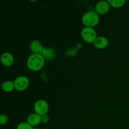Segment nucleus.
<instances>
[{"mask_svg":"<svg viewBox=\"0 0 129 129\" xmlns=\"http://www.w3.org/2000/svg\"><path fill=\"white\" fill-rule=\"evenodd\" d=\"M94 46L98 49H104L108 46V40L107 38L104 36L98 37L93 43Z\"/></svg>","mask_w":129,"mask_h":129,"instance_id":"obj_10","label":"nucleus"},{"mask_svg":"<svg viewBox=\"0 0 129 129\" xmlns=\"http://www.w3.org/2000/svg\"><path fill=\"white\" fill-rule=\"evenodd\" d=\"M45 59L42 55L39 54H31L29 55L26 60V66L30 71L37 72L43 68L45 64Z\"/></svg>","mask_w":129,"mask_h":129,"instance_id":"obj_1","label":"nucleus"},{"mask_svg":"<svg viewBox=\"0 0 129 129\" xmlns=\"http://www.w3.org/2000/svg\"><path fill=\"white\" fill-rule=\"evenodd\" d=\"M49 108V107L47 102L43 99L37 100L34 106L35 113H36L37 114L39 115L40 116L47 114Z\"/></svg>","mask_w":129,"mask_h":129,"instance_id":"obj_5","label":"nucleus"},{"mask_svg":"<svg viewBox=\"0 0 129 129\" xmlns=\"http://www.w3.org/2000/svg\"><path fill=\"white\" fill-rule=\"evenodd\" d=\"M1 62L5 66L10 67L14 62L13 55L9 52H5L1 55Z\"/></svg>","mask_w":129,"mask_h":129,"instance_id":"obj_8","label":"nucleus"},{"mask_svg":"<svg viewBox=\"0 0 129 129\" xmlns=\"http://www.w3.org/2000/svg\"><path fill=\"white\" fill-rule=\"evenodd\" d=\"M42 55L45 60H52L56 56V53L52 48H45Z\"/></svg>","mask_w":129,"mask_h":129,"instance_id":"obj_11","label":"nucleus"},{"mask_svg":"<svg viewBox=\"0 0 129 129\" xmlns=\"http://www.w3.org/2000/svg\"><path fill=\"white\" fill-rule=\"evenodd\" d=\"M26 122H28L33 127H36L40 123H42L41 116L37 114L36 113H31L26 118Z\"/></svg>","mask_w":129,"mask_h":129,"instance_id":"obj_9","label":"nucleus"},{"mask_svg":"<svg viewBox=\"0 0 129 129\" xmlns=\"http://www.w3.org/2000/svg\"><path fill=\"white\" fill-rule=\"evenodd\" d=\"M49 120H50V117H49V116L47 114L41 116L42 123H44V124H47V123H49Z\"/></svg>","mask_w":129,"mask_h":129,"instance_id":"obj_16","label":"nucleus"},{"mask_svg":"<svg viewBox=\"0 0 129 129\" xmlns=\"http://www.w3.org/2000/svg\"><path fill=\"white\" fill-rule=\"evenodd\" d=\"M33 129H40L39 128H37V127H34V128Z\"/></svg>","mask_w":129,"mask_h":129,"instance_id":"obj_17","label":"nucleus"},{"mask_svg":"<svg viewBox=\"0 0 129 129\" xmlns=\"http://www.w3.org/2000/svg\"><path fill=\"white\" fill-rule=\"evenodd\" d=\"M110 6H112L115 8H118L123 6L125 3V0H108Z\"/></svg>","mask_w":129,"mask_h":129,"instance_id":"obj_13","label":"nucleus"},{"mask_svg":"<svg viewBox=\"0 0 129 129\" xmlns=\"http://www.w3.org/2000/svg\"><path fill=\"white\" fill-rule=\"evenodd\" d=\"M45 48L39 40H32L30 44V49L32 54H39L42 55L45 50Z\"/></svg>","mask_w":129,"mask_h":129,"instance_id":"obj_7","label":"nucleus"},{"mask_svg":"<svg viewBox=\"0 0 129 129\" xmlns=\"http://www.w3.org/2000/svg\"><path fill=\"white\" fill-rule=\"evenodd\" d=\"M34 127L30 125L28 122H23L19 123L17 125L16 129H33Z\"/></svg>","mask_w":129,"mask_h":129,"instance_id":"obj_14","label":"nucleus"},{"mask_svg":"<svg viewBox=\"0 0 129 129\" xmlns=\"http://www.w3.org/2000/svg\"><path fill=\"white\" fill-rule=\"evenodd\" d=\"M99 21L100 15L95 11H87L82 17V23L86 27H95Z\"/></svg>","mask_w":129,"mask_h":129,"instance_id":"obj_2","label":"nucleus"},{"mask_svg":"<svg viewBox=\"0 0 129 129\" xmlns=\"http://www.w3.org/2000/svg\"><path fill=\"white\" fill-rule=\"evenodd\" d=\"M81 36L84 42L89 44H93L96 38L98 37L97 33L94 28L86 27V26L82 29Z\"/></svg>","mask_w":129,"mask_h":129,"instance_id":"obj_3","label":"nucleus"},{"mask_svg":"<svg viewBox=\"0 0 129 129\" xmlns=\"http://www.w3.org/2000/svg\"><path fill=\"white\" fill-rule=\"evenodd\" d=\"M15 89L20 92L26 90L30 84V81L28 77L25 76H20L14 80Z\"/></svg>","mask_w":129,"mask_h":129,"instance_id":"obj_4","label":"nucleus"},{"mask_svg":"<svg viewBox=\"0 0 129 129\" xmlns=\"http://www.w3.org/2000/svg\"><path fill=\"white\" fill-rule=\"evenodd\" d=\"M15 89V84H14L13 81H6L4 82L2 84V89L3 91L6 93H10L13 91Z\"/></svg>","mask_w":129,"mask_h":129,"instance_id":"obj_12","label":"nucleus"},{"mask_svg":"<svg viewBox=\"0 0 129 129\" xmlns=\"http://www.w3.org/2000/svg\"><path fill=\"white\" fill-rule=\"evenodd\" d=\"M8 122V117L7 115L4 114H1L0 115V124L1 125H4L6 124Z\"/></svg>","mask_w":129,"mask_h":129,"instance_id":"obj_15","label":"nucleus"},{"mask_svg":"<svg viewBox=\"0 0 129 129\" xmlns=\"http://www.w3.org/2000/svg\"><path fill=\"white\" fill-rule=\"evenodd\" d=\"M110 5L108 1H98L95 5L94 11L99 15H105L109 11Z\"/></svg>","mask_w":129,"mask_h":129,"instance_id":"obj_6","label":"nucleus"}]
</instances>
